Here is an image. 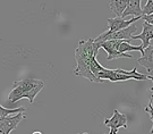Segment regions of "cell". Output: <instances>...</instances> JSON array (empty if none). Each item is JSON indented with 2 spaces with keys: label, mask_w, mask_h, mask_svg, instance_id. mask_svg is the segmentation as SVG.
<instances>
[{
  "label": "cell",
  "mask_w": 153,
  "mask_h": 134,
  "mask_svg": "<svg viewBox=\"0 0 153 134\" xmlns=\"http://www.w3.org/2000/svg\"><path fill=\"white\" fill-rule=\"evenodd\" d=\"M100 49V43L95 42L94 39L88 40H79L78 45L75 50V60L76 67L73 73L76 76L88 78L90 82L100 83L98 78L92 74L90 69V64L93 58H97Z\"/></svg>",
  "instance_id": "obj_1"
},
{
  "label": "cell",
  "mask_w": 153,
  "mask_h": 134,
  "mask_svg": "<svg viewBox=\"0 0 153 134\" xmlns=\"http://www.w3.org/2000/svg\"><path fill=\"white\" fill-rule=\"evenodd\" d=\"M137 63L143 66L148 72L153 71V45H150L148 48H145L143 51L141 58L137 59Z\"/></svg>",
  "instance_id": "obj_9"
},
{
  "label": "cell",
  "mask_w": 153,
  "mask_h": 134,
  "mask_svg": "<svg viewBox=\"0 0 153 134\" xmlns=\"http://www.w3.org/2000/svg\"><path fill=\"white\" fill-rule=\"evenodd\" d=\"M129 0H114L109 4L110 9L115 13L117 17H121L124 11L126 10V7L128 5Z\"/></svg>",
  "instance_id": "obj_12"
},
{
  "label": "cell",
  "mask_w": 153,
  "mask_h": 134,
  "mask_svg": "<svg viewBox=\"0 0 153 134\" xmlns=\"http://www.w3.org/2000/svg\"><path fill=\"white\" fill-rule=\"evenodd\" d=\"M151 134H153V125H152V129H151Z\"/></svg>",
  "instance_id": "obj_18"
},
{
  "label": "cell",
  "mask_w": 153,
  "mask_h": 134,
  "mask_svg": "<svg viewBox=\"0 0 153 134\" xmlns=\"http://www.w3.org/2000/svg\"><path fill=\"white\" fill-rule=\"evenodd\" d=\"M131 42V40H120L119 45H118V51L120 54H128L129 51H140L142 55L144 51L142 45H133Z\"/></svg>",
  "instance_id": "obj_11"
},
{
  "label": "cell",
  "mask_w": 153,
  "mask_h": 134,
  "mask_svg": "<svg viewBox=\"0 0 153 134\" xmlns=\"http://www.w3.org/2000/svg\"><path fill=\"white\" fill-rule=\"evenodd\" d=\"M142 19H144V22L153 26V14L152 15H149V16H142Z\"/></svg>",
  "instance_id": "obj_15"
},
{
  "label": "cell",
  "mask_w": 153,
  "mask_h": 134,
  "mask_svg": "<svg viewBox=\"0 0 153 134\" xmlns=\"http://www.w3.org/2000/svg\"><path fill=\"white\" fill-rule=\"evenodd\" d=\"M143 16H149L153 14V0H148L145 6L143 7L142 9Z\"/></svg>",
  "instance_id": "obj_14"
},
{
  "label": "cell",
  "mask_w": 153,
  "mask_h": 134,
  "mask_svg": "<svg viewBox=\"0 0 153 134\" xmlns=\"http://www.w3.org/2000/svg\"><path fill=\"white\" fill-rule=\"evenodd\" d=\"M79 134H88V133H86V132H85V133H79Z\"/></svg>",
  "instance_id": "obj_19"
},
{
  "label": "cell",
  "mask_w": 153,
  "mask_h": 134,
  "mask_svg": "<svg viewBox=\"0 0 153 134\" xmlns=\"http://www.w3.org/2000/svg\"><path fill=\"white\" fill-rule=\"evenodd\" d=\"M127 122H128V117L126 114H121L117 109L114 110V115L110 118H105L104 119V125L108 126L110 129V134H117L118 130L123 127V129H127Z\"/></svg>",
  "instance_id": "obj_5"
},
{
  "label": "cell",
  "mask_w": 153,
  "mask_h": 134,
  "mask_svg": "<svg viewBox=\"0 0 153 134\" xmlns=\"http://www.w3.org/2000/svg\"><path fill=\"white\" fill-rule=\"evenodd\" d=\"M127 16H134V17H142V7H141V0H129L128 5L126 7V10L124 11L121 18L125 19Z\"/></svg>",
  "instance_id": "obj_10"
},
{
  "label": "cell",
  "mask_w": 153,
  "mask_h": 134,
  "mask_svg": "<svg viewBox=\"0 0 153 134\" xmlns=\"http://www.w3.org/2000/svg\"><path fill=\"white\" fill-rule=\"evenodd\" d=\"M142 17H133L131 19L126 21L121 17H115V18H108L107 19V23H108V33H115V32H118L120 30H124V28L131 26V24H134L135 22H137L138 19H141Z\"/></svg>",
  "instance_id": "obj_7"
},
{
  "label": "cell",
  "mask_w": 153,
  "mask_h": 134,
  "mask_svg": "<svg viewBox=\"0 0 153 134\" xmlns=\"http://www.w3.org/2000/svg\"><path fill=\"white\" fill-rule=\"evenodd\" d=\"M149 80H151L153 83V76H149ZM152 91H153V84H152ZM150 100H153V93H152V95H151V98H150Z\"/></svg>",
  "instance_id": "obj_16"
},
{
  "label": "cell",
  "mask_w": 153,
  "mask_h": 134,
  "mask_svg": "<svg viewBox=\"0 0 153 134\" xmlns=\"http://www.w3.org/2000/svg\"><path fill=\"white\" fill-rule=\"evenodd\" d=\"M44 82L41 80L34 78H24L21 81H16L13 84V89L8 95V100L11 103L22 100L24 98L28 99V101L33 103L35 97L43 89Z\"/></svg>",
  "instance_id": "obj_2"
},
{
  "label": "cell",
  "mask_w": 153,
  "mask_h": 134,
  "mask_svg": "<svg viewBox=\"0 0 153 134\" xmlns=\"http://www.w3.org/2000/svg\"><path fill=\"white\" fill-rule=\"evenodd\" d=\"M25 119V112H18L14 116H8L0 121V134H10L17 125Z\"/></svg>",
  "instance_id": "obj_6"
},
{
  "label": "cell",
  "mask_w": 153,
  "mask_h": 134,
  "mask_svg": "<svg viewBox=\"0 0 153 134\" xmlns=\"http://www.w3.org/2000/svg\"><path fill=\"white\" fill-rule=\"evenodd\" d=\"M32 134H42L41 132H39V131H35V132H33Z\"/></svg>",
  "instance_id": "obj_17"
},
{
  "label": "cell",
  "mask_w": 153,
  "mask_h": 134,
  "mask_svg": "<svg viewBox=\"0 0 153 134\" xmlns=\"http://www.w3.org/2000/svg\"><path fill=\"white\" fill-rule=\"evenodd\" d=\"M142 40V48L145 49L150 45V41L153 39V26L148 23H143V31L141 34H135L131 36V40Z\"/></svg>",
  "instance_id": "obj_8"
},
{
  "label": "cell",
  "mask_w": 153,
  "mask_h": 134,
  "mask_svg": "<svg viewBox=\"0 0 153 134\" xmlns=\"http://www.w3.org/2000/svg\"><path fill=\"white\" fill-rule=\"evenodd\" d=\"M137 31L136 24H131V26L120 30L115 33H108L107 31L101 33L98 38H95V42H104V41H110V40H131V36L135 35Z\"/></svg>",
  "instance_id": "obj_3"
},
{
  "label": "cell",
  "mask_w": 153,
  "mask_h": 134,
  "mask_svg": "<svg viewBox=\"0 0 153 134\" xmlns=\"http://www.w3.org/2000/svg\"><path fill=\"white\" fill-rule=\"evenodd\" d=\"M18 112H25V108L24 107H19V108H5V107L0 106V121L4 118L10 116L11 114H18Z\"/></svg>",
  "instance_id": "obj_13"
},
{
  "label": "cell",
  "mask_w": 153,
  "mask_h": 134,
  "mask_svg": "<svg viewBox=\"0 0 153 134\" xmlns=\"http://www.w3.org/2000/svg\"><path fill=\"white\" fill-rule=\"evenodd\" d=\"M119 41L120 40H110V41H104V42H99L100 43V48H102L107 54V60L111 62L115 59H119V58H133V55L131 54H120L118 51V45H119Z\"/></svg>",
  "instance_id": "obj_4"
}]
</instances>
